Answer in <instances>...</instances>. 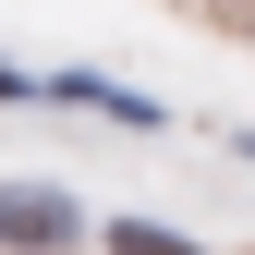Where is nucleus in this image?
Wrapping results in <instances>:
<instances>
[{"mask_svg":"<svg viewBox=\"0 0 255 255\" xmlns=\"http://www.w3.org/2000/svg\"><path fill=\"white\" fill-rule=\"evenodd\" d=\"M73 231V195H49V182H0V243H61Z\"/></svg>","mask_w":255,"mask_h":255,"instance_id":"obj_1","label":"nucleus"},{"mask_svg":"<svg viewBox=\"0 0 255 255\" xmlns=\"http://www.w3.org/2000/svg\"><path fill=\"white\" fill-rule=\"evenodd\" d=\"M110 255H195V243L158 231V219H110Z\"/></svg>","mask_w":255,"mask_h":255,"instance_id":"obj_2","label":"nucleus"}]
</instances>
